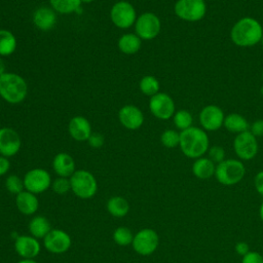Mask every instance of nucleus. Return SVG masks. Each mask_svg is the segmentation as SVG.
I'll use <instances>...</instances> for the list:
<instances>
[{
    "mask_svg": "<svg viewBox=\"0 0 263 263\" xmlns=\"http://www.w3.org/2000/svg\"><path fill=\"white\" fill-rule=\"evenodd\" d=\"M241 263H263V256L254 251H250L248 254L242 256Z\"/></svg>",
    "mask_w": 263,
    "mask_h": 263,
    "instance_id": "nucleus-36",
    "label": "nucleus"
},
{
    "mask_svg": "<svg viewBox=\"0 0 263 263\" xmlns=\"http://www.w3.org/2000/svg\"><path fill=\"white\" fill-rule=\"evenodd\" d=\"M173 121H174L175 126L179 130L182 132V130H185L192 126L193 117H192V114L188 110L180 109L175 112V114L173 116Z\"/></svg>",
    "mask_w": 263,
    "mask_h": 263,
    "instance_id": "nucleus-31",
    "label": "nucleus"
},
{
    "mask_svg": "<svg viewBox=\"0 0 263 263\" xmlns=\"http://www.w3.org/2000/svg\"><path fill=\"white\" fill-rule=\"evenodd\" d=\"M106 209L112 217L123 218L129 212V203L126 198L119 195H114L107 200Z\"/></svg>",
    "mask_w": 263,
    "mask_h": 263,
    "instance_id": "nucleus-25",
    "label": "nucleus"
},
{
    "mask_svg": "<svg viewBox=\"0 0 263 263\" xmlns=\"http://www.w3.org/2000/svg\"><path fill=\"white\" fill-rule=\"evenodd\" d=\"M208 155L215 164H218L225 159V150L221 146H212L208 150Z\"/></svg>",
    "mask_w": 263,
    "mask_h": 263,
    "instance_id": "nucleus-35",
    "label": "nucleus"
},
{
    "mask_svg": "<svg viewBox=\"0 0 263 263\" xmlns=\"http://www.w3.org/2000/svg\"><path fill=\"white\" fill-rule=\"evenodd\" d=\"M92 1H95V0H81L82 3H90V2H92Z\"/></svg>",
    "mask_w": 263,
    "mask_h": 263,
    "instance_id": "nucleus-45",
    "label": "nucleus"
},
{
    "mask_svg": "<svg viewBox=\"0 0 263 263\" xmlns=\"http://www.w3.org/2000/svg\"><path fill=\"white\" fill-rule=\"evenodd\" d=\"M22 147V139L18 133L11 127L0 128V155L12 157L18 153Z\"/></svg>",
    "mask_w": 263,
    "mask_h": 263,
    "instance_id": "nucleus-15",
    "label": "nucleus"
},
{
    "mask_svg": "<svg viewBox=\"0 0 263 263\" xmlns=\"http://www.w3.org/2000/svg\"><path fill=\"white\" fill-rule=\"evenodd\" d=\"M16 263H38L35 259H21Z\"/></svg>",
    "mask_w": 263,
    "mask_h": 263,
    "instance_id": "nucleus-43",
    "label": "nucleus"
},
{
    "mask_svg": "<svg viewBox=\"0 0 263 263\" xmlns=\"http://www.w3.org/2000/svg\"><path fill=\"white\" fill-rule=\"evenodd\" d=\"M27 81L18 74L5 72L0 76V97L7 103L16 105L22 103L28 95Z\"/></svg>",
    "mask_w": 263,
    "mask_h": 263,
    "instance_id": "nucleus-3",
    "label": "nucleus"
},
{
    "mask_svg": "<svg viewBox=\"0 0 263 263\" xmlns=\"http://www.w3.org/2000/svg\"><path fill=\"white\" fill-rule=\"evenodd\" d=\"M52 170L58 177L70 178L76 171L74 158L66 152H60L52 159Z\"/></svg>",
    "mask_w": 263,
    "mask_h": 263,
    "instance_id": "nucleus-20",
    "label": "nucleus"
},
{
    "mask_svg": "<svg viewBox=\"0 0 263 263\" xmlns=\"http://www.w3.org/2000/svg\"><path fill=\"white\" fill-rule=\"evenodd\" d=\"M10 170V161L8 157L0 155V177L6 175Z\"/></svg>",
    "mask_w": 263,
    "mask_h": 263,
    "instance_id": "nucleus-40",
    "label": "nucleus"
},
{
    "mask_svg": "<svg viewBox=\"0 0 263 263\" xmlns=\"http://www.w3.org/2000/svg\"><path fill=\"white\" fill-rule=\"evenodd\" d=\"M254 186L256 191L263 196V171H260L256 174L254 178Z\"/></svg>",
    "mask_w": 263,
    "mask_h": 263,
    "instance_id": "nucleus-39",
    "label": "nucleus"
},
{
    "mask_svg": "<svg viewBox=\"0 0 263 263\" xmlns=\"http://www.w3.org/2000/svg\"><path fill=\"white\" fill-rule=\"evenodd\" d=\"M50 188L52 191L59 195H64L68 193L71 190V184H70V178L65 177H57L54 180H52Z\"/></svg>",
    "mask_w": 263,
    "mask_h": 263,
    "instance_id": "nucleus-34",
    "label": "nucleus"
},
{
    "mask_svg": "<svg viewBox=\"0 0 263 263\" xmlns=\"http://www.w3.org/2000/svg\"><path fill=\"white\" fill-rule=\"evenodd\" d=\"M175 14L185 22H198L206 13L204 0H177L174 5Z\"/></svg>",
    "mask_w": 263,
    "mask_h": 263,
    "instance_id": "nucleus-6",
    "label": "nucleus"
},
{
    "mask_svg": "<svg viewBox=\"0 0 263 263\" xmlns=\"http://www.w3.org/2000/svg\"><path fill=\"white\" fill-rule=\"evenodd\" d=\"M17 41L12 32L6 29H0V57H9L16 49Z\"/></svg>",
    "mask_w": 263,
    "mask_h": 263,
    "instance_id": "nucleus-27",
    "label": "nucleus"
},
{
    "mask_svg": "<svg viewBox=\"0 0 263 263\" xmlns=\"http://www.w3.org/2000/svg\"><path fill=\"white\" fill-rule=\"evenodd\" d=\"M139 88L143 95L151 98L152 96L159 92L160 83L155 76L145 75L141 78L139 82Z\"/></svg>",
    "mask_w": 263,
    "mask_h": 263,
    "instance_id": "nucleus-29",
    "label": "nucleus"
},
{
    "mask_svg": "<svg viewBox=\"0 0 263 263\" xmlns=\"http://www.w3.org/2000/svg\"><path fill=\"white\" fill-rule=\"evenodd\" d=\"M250 133L255 136L256 138L258 137H263V119H258L254 121L249 128Z\"/></svg>",
    "mask_w": 263,
    "mask_h": 263,
    "instance_id": "nucleus-38",
    "label": "nucleus"
},
{
    "mask_svg": "<svg viewBox=\"0 0 263 263\" xmlns=\"http://www.w3.org/2000/svg\"><path fill=\"white\" fill-rule=\"evenodd\" d=\"M118 119L122 126L127 129H139L144 123V114L142 110L135 105H125L118 112Z\"/></svg>",
    "mask_w": 263,
    "mask_h": 263,
    "instance_id": "nucleus-17",
    "label": "nucleus"
},
{
    "mask_svg": "<svg viewBox=\"0 0 263 263\" xmlns=\"http://www.w3.org/2000/svg\"><path fill=\"white\" fill-rule=\"evenodd\" d=\"M223 126L232 134H241L243 132L249 130L250 124L248 120L238 113H230L225 116Z\"/></svg>",
    "mask_w": 263,
    "mask_h": 263,
    "instance_id": "nucleus-26",
    "label": "nucleus"
},
{
    "mask_svg": "<svg viewBox=\"0 0 263 263\" xmlns=\"http://www.w3.org/2000/svg\"><path fill=\"white\" fill-rule=\"evenodd\" d=\"M216 164L209 157H199L192 164L193 175L200 180H206L215 176Z\"/></svg>",
    "mask_w": 263,
    "mask_h": 263,
    "instance_id": "nucleus-23",
    "label": "nucleus"
},
{
    "mask_svg": "<svg viewBox=\"0 0 263 263\" xmlns=\"http://www.w3.org/2000/svg\"><path fill=\"white\" fill-rule=\"evenodd\" d=\"M52 229L49 220L41 215H35L31 218L28 224V230L30 235L37 239H43L48 232Z\"/></svg>",
    "mask_w": 263,
    "mask_h": 263,
    "instance_id": "nucleus-22",
    "label": "nucleus"
},
{
    "mask_svg": "<svg viewBox=\"0 0 263 263\" xmlns=\"http://www.w3.org/2000/svg\"><path fill=\"white\" fill-rule=\"evenodd\" d=\"M87 142L92 148H101L104 145V137L100 133H91Z\"/></svg>",
    "mask_w": 263,
    "mask_h": 263,
    "instance_id": "nucleus-37",
    "label": "nucleus"
},
{
    "mask_svg": "<svg viewBox=\"0 0 263 263\" xmlns=\"http://www.w3.org/2000/svg\"><path fill=\"white\" fill-rule=\"evenodd\" d=\"M160 142L165 148H176L180 144V133L175 129H165L160 136Z\"/></svg>",
    "mask_w": 263,
    "mask_h": 263,
    "instance_id": "nucleus-33",
    "label": "nucleus"
},
{
    "mask_svg": "<svg viewBox=\"0 0 263 263\" xmlns=\"http://www.w3.org/2000/svg\"><path fill=\"white\" fill-rule=\"evenodd\" d=\"M51 8L61 14H70L77 11L81 5V0H49Z\"/></svg>",
    "mask_w": 263,
    "mask_h": 263,
    "instance_id": "nucleus-28",
    "label": "nucleus"
},
{
    "mask_svg": "<svg viewBox=\"0 0 263 263\" xmlns=\"http://www.w3.org/2000/svg\"><path fill=\"white\" fill-rule=\"evenodd\" d=\"M137 11L132 3L125 0L113 4L110 10V18L113 25L119 29L125 30L135 25L137 21Z\"/></svg>",
    "mask_w": 263,
    "mask_h": 263,
    "instance_id": "nucleus-7",
    "label": "nucleus"
},
{
    "mask_svg": "<svg viewBox=\"0 0 263 263\" xmlns=\"http://www.w3.org/2000/svg\"><path fill=\"white\" fill-rule=\"evenodd\" d=\"M233 149L236 156L241 160H251L258 153L257 138L250 130L236 135L233 141Z\"/></svg>",
    "mask_w": 263,
    "mask_h": 263,
    "instance_id": "nucleus-13",
    "label": "nucleus"
},
{
    "mask_svg": "<svg viewBox=\"0 0 263 263\" xmlns=\"http://www.w3.org/2000/svg\"><path fill=\"white\" fill-rule=\"evenodd\" d=\"M4 186L9 193L14 195H17L18 193L25 190L24 180L15 174H11L6 177L4 181Z\"/></svg>",
    "mask_w": 263,
    "mask_h": 263,
    "instance_id": "nucleus-32",
    "label": "nucleus"
},
{
    "mask_svg": "<svg viewBox=\"0 0 263 263\" xmlns=\"http://www.w3.org/2000/svg\"><path fill=\"white\" fill-rule=\"evenodd\" d=\"M234 250L237 255L245 256L246 254H248L250 252V247L246 241H238L235 243Z\"/></svg>",
    "mask_w": 263,
    "mask_h": 263,
    "instance_id": "nucleus-41",
    "label": "nucleus"
},
{
    "mask_svg": "<svg viewBox=\"0 0 263 263\" xmlns=\"http://www.w3.org/2000/svg\"><path fill=\"white\" fill-rule=\"evenodd\" d=\"M23 180L25 190L36 195L48 190L52 183L50 174L42 167H34L29 170L25 174Z\"/></svg>",
    "mask_w": 263,
    "mask_h": 263,
    "instance_id": "nucleus-9",
    "label": "nucleus"
},
{
    "mask_svg": "<svg viewBox=\"0 0 263 263\" xmlns=\"http://www.w3.org/2000/svg\"><path fill=\"white\" fill-rule=\"evenodd\" d=\"M179 147L182 153L188 158L197 159L203 156L210 148L208 134L201 127L191 126L180 132Z\"/></svg>",
    "mask_w": 263,
    "mask_h": 263,
    "instance_id": "nucleus-2",
    "label": "nucleus"
},
{
    "mask_svg": "<svg viewBox=\"0 0 263 263\" xmlns=\"http://www.w3.org/2000/svg\"><path fill=\"white\" fill-rule=\"evenodd\" d=\"M246 174L245 164L238 159H224L216 164L215 177L217 181L225 186H232L239 183Z\"/></svg>",
    "mask_w": 263,
    "mask_h": 263,
    "instance_id": "nucleus-5",
    "label": "nucleus"
},
{
    "mask_svg": "<svg viewBox=\"0 0 263 263\" xmlns=\"http://www.w3.org/2000/svg\"><path fill=\"white\" fill-rule=\"evenodd\" d=\"M14 251L21 259H35L41 252L39 239L30 234L17 235L14 238Z\"/></svg>",
    "mask_w": 263,
    "mask_h": 263,
    "instance_id": "nucleus-16",
    "label": "nucleus"
},
{
    "mask_svg": "<svg viewBox=\"0 0 263 263\" xmlns=\"http://www.w3.org/2000/svg\"><path fill=\"white\" fill-rule=\"evenodd\" d=\"M159 246V235L152 228L140 229L132 242L133 250L140 256L152 255Z\"/></svg>",
    "mask_w": 263,
    "mask_h": 263,
    "instance_id": "nucleus-8",
    "label": "nucleus"
},
{
    "mask_svg": "<svg viewBox=\"0 0 263 263\" xmlns=\"http://www.w3.org/2000/svg\"><path fill=\"white\" fill-rule=\"evenodd\" d=\"M262 80H263V70H262Z\"/></svg>",
    "mask_w": 263,
    "mask_h": 263,
    "instance_id": "nucleus-47",
    "label": "nucleus"
},
{
    "mask_svg": "<svg viewBox=\"0 0 263 263\" xmlns=\"http://www.w3.org/2000/svg\"><path fill=\"white\" fill-rule=\"evenodd\" d=\"M32 20L37 29L47 32L53 29L57 24V12L51 7L41 6L34 11Z\"/></svg>",
    "mask_w": 263,
    "mask_h": 263,
    "instance_id": "nucleus-19",
    "label": "nucleus"
},
{
    "mask_svg": "<svg viewBox=\"0 0 263 263\" xmlns=\"http://www.w3.org/2000/svg\"><path fill=\"white\" fill-rule=\"evenodd\" d=\"M15 206L25 216H33L39 209V199L36 194L27 190L15 195Z\"/></svg>",
    "mask_w": 263,
    "mask_h": 263,
    "instance_id": "nucleus-21",
    "label": "nucleus"
},
{
    "mask_svg": "<svg viewBox=\"0 0 263 263\" xmlns=\"http://www.w3.org/2000/svg\"><path fill=\"white\" fill-rule=\"evenodd\" d=\"M259 216H260L261 221L263 222V201H262V203L260 205V209H259Z\"/></svg>",
    "mask_w": 263,
    "mask_h": 263,
    "instance_id": "nucleus-44",
    "label": "nucleus"
},
{
    "mask_svg": "<svg viewBox=\"0 0 263 263\" xmlns=\"http://www.w3.org/2000/svg\"><path fill=\"white\" fill-rule=\"evenodd\" d=\"M5 69H6L5 63H4L3 59H2V57H0V76H2V75L6 72V71H5Z\"/></svg>",
    "mask_w": 263,
    "mask_h": 263,
    "instance_id": "nucleus-42",
    "label": "nucleus"
},
{
    "mask_svg": "<svg viewBox=\"0 0 263 263\" xmlns=\"http://www.w3.org/2000/svg\"><path fill=\"white\" fill-rule=\"evenodd\" d=\"M225 115L223 110L216 105L203 107L199 113V123L205 132H216L223 126Z\"/></svg>",
    "mask_w": 263,
    "mask_h": 263,
    "instance_id": "nucleus-14",
    "label": "nucleus"
},
{
    "mask_svg": "<svg viewBox=\"0 0 263 263\" xmlns=\"http://www.w3.org/2000/svg\"><path fill=\"white\" fill-rule=\"evenodd\" d=\"M118 48L124 54H135L142 46V39L136 33H125L118 39Z\"/></svg>",
    "mask_w": 263,
    "mask_h": 263,
    "instance_id": "nucleus-24",
    "label": "nucleus"
},
{
    "mask_svg": "<svg viewBox=\"0 0 263 263\" xmlns=\"http://www.w3.org/2000/svg\"><path fill=\"white\" fill-rule=\"evenodd\" d=\"M42 240L45 250L55 255L68 252L72 246L70 234L60 228H52Z\"/></svg>",
    "mask_w": 263,
    "mask_h": 263,
    "instance_id": "nucleus-11",
    "label": "nucleus"
},
{
    "mask_svg": "<svg viewBox=\"0 0 263 263\" xmlns=\"http://www.w3.org/2000/svg\"><path fill=\"white\" fill-rule=\"evenodd\" d=\"M149 110L157 119L167 120L174 116L176 112V106L170 95L159 91L150 98Z\"/></svg>",
    "mask_w": 263,
    "mask_h": 263,
    "instance_id": "nucleus-12",
    "label": "nucleus"
},
{
    "mask_svg": "<svg viewBox=\"0 0 263 263\" xmlns=\"http://www.w3.org/2000/svg\"><path fill=\"white\" fill-rule=\"evenodd\" d=\"M134 235L135 234L132 232V230L128 227L119 226L115 228V230L113 231L112 237L114 242L119 247H126L128 245H132Z\"/></svg>",
    "mask_w": 263,
    "mask_h": 263,
    "instance_id": "nucleus-30",
    "label": "nucleus"
},
{
    "mask_svg": "<svg viewBox=\"0 0 263 263\" xmlns=\"http://www.w3.org/2000/svg\"><path fill=\"white\" fill-rule=\"evenodd\" d=\"M71 191L80 199H90L98 191L96 177L86 170H76L70 177Z\"/></svg>",
    "mask_w": 263,
    "mask_h": 263,
    "instance_id": "nucleus-4",
    "label": "nucleus"
},
{
    "mask_svg": "<svg viewBox=\"0 0 263 263\" xmlns=\"http://www.w3.org/2000/svg\"><path fill=\"white\" fill-rule=\"evenodd\" d=\"M261 43H262V45H263V36H262V38H261Z\"/></svg>",
    "mask_w": 263,
    "mask_h": 263,
    "instance_id": "nucleus-46",
    "label": "nucleus"
},
{
    "mask_svg": "<svg viewBox=\"0 0 263 263\" xmlns=\"http://www.w3.org/2000/svg\"><path fill=\"white\" fill-rule=\"evenodd\" d=\"M134 26L136 34L142 40H152L156 38L161 30V22L159 17L150 11L140 14Z\"/></svg>",
    "mask_w": 263,
    "mask_h": 263,
    "instance_id": "nucleus-10",
    "label": "nucleus"
},
{
    "mask_svg": "<svg viewBox=\"0 0 263 263\" xmlns=\"http://www.w3.org/2000/svg\"><path fill=\"white\" fill-rule=\"evenodd\" d=\"M68 132L72 139L77 142L87 141L91 135V125L88 119L84 116L77 115L70 119L68 124Z\"/></svg>",
    "mask_w": 263,
    "mask_h": 263,
    "instance_id": "nucleus-18",
    "label": "nucleus"
},
{
    "mask_svg": "<svg viewBox=\"0 0 263 263\" xmlns=\"http://www.w3.org/2000/svg\"><path fill=\"white\" fill-rule=\"evenodd\" d=\"M263 28L254 17L245 16L239 18L230 30L232 42L239 47H252L261 42Z\"/></svg>",
    "mask_w": 263,
    "mask_h": 263,
    "instance_id": "nucleus-1",
    "label": "nucleus"
}]
</instances>
